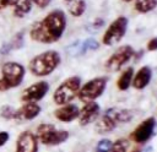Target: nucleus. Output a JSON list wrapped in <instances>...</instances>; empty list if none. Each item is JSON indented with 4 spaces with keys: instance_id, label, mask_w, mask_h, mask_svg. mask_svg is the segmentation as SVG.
<instances>
[{
    "instance_id": "5701e85b",
    "label": "nucleus",
    "mask_w": 157,
    "mask_h": 152,
    "mask_svg": "<svg viewBox=\"0 0 157 152\" xmlns=\"http://www.w3.org/2000/svg\"><path fill=\"white\" fill-rule=\"evenodd\" d=\"M98 48H99V43L93 38H88L85 42H81V54L86 53L87 50H97Z\"/></svg>"
},
{
    "instance_id": "aec40b11",
    "label": "nucleus",
    "mask_w": 157,
    "mask_h": 152,
    "mask_svg": "<svg viewBox=\"0 0 157 152\" xmlns=\"http://www.w3.org/2000/svg\"><path fill=\"white\" fill-rule=\"evenodd\" d=\"M107 113L118 123H126L130 121L132 118V113L131 110L128 109H117V108H110L109 110H107Z\"/></svg>"
},
{
    "instance_id": "473e14b6",
    "label": "nucleus",
    "mask_w": 157,
    "mask_h": 152,
    "mask_svg": "<svg viewBox=\"0 0 157 152\" xmlns=\"http://www.w3.org/2000/svg\"><path fill=\"white\" fill-rule=\"evenodd\" d=\"M124 2H130V1H132V0H123Z\"/></svg>"
},
{
    "instance_id": "6e6552de",
    "label": "nucleus",
    "mask_w": 157,
    "mask_h": 152,
    "mask_svg": "<svg viewBox=\"0 0 157 152\" xmlns=\"http://www.w3.org/2000/svg\"><path fill=\"white\" fill-rule=\"evenodd\" d=\"M134 54L135 50L130 44L121 45L108 58V60L104 64V67L110 72H115L120 70L125 64H128V61H130Z\"/></svg>"
},
{
    "instance_id": "72a5a7b5",
    "label": "nucleus",
    "mask_w": 157,
    "mask_h": 152,
    "mask_svg": "<svg viewBox=\"0 0 157 152\" xmlns=\"http://www.w3.org/2000/svg\"><path fill=\"white\" fill-rule=\"evenodd\" d=\"M132 152H139V151H132Z\"/></svg>"
},
{
    "instance_id": "1a4fd4ad",
    "label": "nucleus",
    "mask_w": 157,
    "mask_h": 152,
    "mask_svg": "<svg viewBox=\"0 0 157 152\" xmlns=\"http://www.w3.org/2000/svg\"><path fill=\"white\" fill-rule=\"evenodd\" d=\"M49 82L45 80H39L37 82H33L28 87H26L21 93V101L25 102H36L38 103L42 101L47 93L49 92Z\"/></svg>"
},
{
    "instance_id": "2eb2a0df",
    "label": "nucleus",
    "mask_w": 157,
    "mask_h": 152,
    "mask_svg": "<svg viewBox=\"0 0 157 152\" xmlns=\"http://www.w3.org/2000/svg\"><path fill=\"white\" fill-rule=\"evenodd\" d=\"M151 78H152V70L150 66L145 65L140 67L137 72L132 76L131 85L136 89H144L146 86H148V83L151 82Z\"/></svg>"
},
{
    "instance_id": "2f4dec72",
    "label": "nucleus",
    "mask_w": 157,
    "mask_h": 152,
    "mask_svg": "<svg viewBox=\"0 0 157 152\" xmlns=\"http://www.w3.org/2000/svg\"><path fill=\"white\" fill-rule=\"evenodd\" d=\"M9 4H10V0H0V11L9 7Z\"/></svg>"
},
{
    "instance_id": "f3484780",
    "label": "nucleus",
    "mask_w": 157,
    "mask_h": 152,
    "mask_svg": "<svg viewBox=\"0 0 157 152\" xmlns=\"http://www.w3.org/2000/svg\"><path fill=\"white\" fill-rule=\"evenodd\" d=\"M117 126V121L105 112L96 123L94 130L98 134H105V132H110L112 130H114Z\"/></svg>"
},
{
    "instance_id": "a878e982",
    "label": "nucleus",
    "mask_w": 157,
    "mask_h": 152,
    "mask_svg": "<svg viewBox=\"0 0 157 152\" xmlns=\"http://www.w3.org/2000/svg\"><path fill=\"white\" fill-rule=\"evenodd\" d=\"M112 145H113V142L110 140L103 139V140L98 141V143L94 148V152H109L112 148Z\"/></svg>"
},
{
    "instance_id": "ddd939ff",
    "label": "nucleus",
    "mask_w": 157,
    "mask_h": 152,
    "mask_svg": "<svg viewBox=\"0 0 157 152\" xmlns=\"http://www.w3.org/2000/svg\"><path fill=\"white\" fill-rule=\"evenodd\" d=\"M98 114H99V104L96 103L94 101L86 102L85 105L80 109V113H78L80 125L85 126V125H88V124L93 123L98 118Z\"/></svg>"
},
{
    "instance_id": "b1692460",
    "label": "nucleus",
    "mask_w": 157,
    "mask_h": 152,
    "mask_svg": "<svg viewBox=\"0 0 157 152\" xmlns=\"http://www.w3.org/2000/svg\"><path fill=\"white\" fill-rule=\"evenodd\" d=\"M13 114H15V108L12 105L5 104L0 108V118H2L5 120H12Z\"/></svg>"
},
{
    "instance_id": "c85d7f7f",
    "label": "nucleus",
    "mask_w": 157,
    "mask_h": 152,
    "mask_svg": "<svg viewBox=\"0 0 157 152\" xmlns=\"http://www.w3.org/2000/svg\"><path fill=\"white\" fill-rule=\"evenodd\" d=\"M33 5H36L38 9H45L50 5L52 0H31Z\"/></svg>"
},
{
    "instance_id": "a211bd4d",
    "label": "nucleus",
    "mask_w": 157,
    "mask_h": 152,
    "mask_svg": "<svg viewBox=\"0 0 157 152\" xmlns=\"http://www.w3.org/2000/svg\"><path fill=\"white\" fill-rule=\"evenodd\" d=\"M64 5L67 12L74 17H80L86 11V1L85 0H64Z\"/></svg>"
},
{
    "instance_id": "39448f33",
    "label": "nucleus",
    "mask_w": 157,
    "mask_h": 152,
    "mask_svg": "<svg viewBox=\"0 0 157 152\" xmlns=\"http://www.w3.org/2000/svg\"><path fill=\"white\" fill-rule=\"evenodd\" d=\"M36 136L43 145L55 146L65 142L69 139V132L66 130H58L53 124L42 123L37 126Z\"/></svg>"
},
{
    "instance_id": "c756f323",
    "label": "nucleus",
    "mask_w": 157,
    "mask_h": 152,
    "mask_svg": "<svg viewBox=\"0 0 157 152\" xmlns=\"http://www.w3.org/2000/svg\"><path fill=\"white\" fill-rule=\"evenodd\" d=\"M146 48H147L148 51H155V50H157V37L151 38V39L148 40Z\"/></svg>"
},
{
    "instance_id": "bb28decb",
    "label": "nucleus",
    "mask_w": 157,
    "mask_h": 152,
    "mask_svg": "<svg viewBox=\"0 0 157 152\" xmlns=\"http://www.w3.org/2000/svg\"><path fill=\"white\" fill-rule=\"evenodd\" d=\"M67 54L71 56H77L81 55V42H75L71 45L67 47Z\"/></svg>"
},
{
    "instance_id": "393cba45",
    "label": "nucleus",
    "mask_w": 157,
    "mask_h": 152,
    "mask_svg": "<svg viewBox=\"0 0 157 152\" xmlns=\"http://www.w3.org/2000/svg\"><path fill=\"white\" fill-rule=\"evenodd\" d=\"M128 147H129V141L125 139H120L112 145L110 151L112 152H126Z\"/></svg>"
},
{
    "instance_id": "20e7f679",
    "label": "nucleus",
    "mask_w": 157,
    "mask_h": 152,
    "mask_svg": "<svg viewBox=\"0 0 157 152\" xmlns=\"http://www.w3.org/2000/svg\"><path fill=\"white\" fill-rule=\"evenodd\" d=\"M81 87V78L78 76H70L64 80L54 91L53 101L56 105H64L70 103L78 93Z\"/></svg>"
},
{
    "instance_id": "f03ea898",
    "label": "nucleus",
    "mask_w": 157,
    "mask_h": 152,
    "mask_svg": "<svg viewBox=\"0 0 157 152\" xmlns=\"http://www.w3.org/2000/svg\"><path fill=\"white\" fill-rule=\"evenodd\" d=\"M61 63V56L56 50L42 51L28 61L27 69L36 77H45L53 74Z\"/></svg>"
},
{
    "instance_id": "0eeeda50",
    "label": "nucleus",
    "mask_w": 157,
    "mask_h": 152,
    "mask_svg": "<svg viewBox=\"0 0 157 152\" xmlns=\"http://www.w3.org/2000/svg\"><path fill=\"white\" fill-rule=\"evenodd\" d=\"M108 78L105 76H101V77H94L90 81H87L85 85H82L78 89L77 97L80 101L82 102H91L94 101L96 98H98L99 96H102V93L105 89Z\"/></svg>"
},
{
    "instance_id": "423d86ee",
    "label": "nucleus",
    "mask_w": 157,
    "mask_h": 152,
    "mask_svg": "<svg viewBox=\"0 0 157 152\" xmlns=\"http://www.w3.org/2000/svg\"><path fill=\"white\" fill-rule=\"evenodd\" d=\"M128 26H129V20L125 16L117 17L104 31L102 37V43L104 45H114L118 42H120L128 31Z\"/></svg>"
},
{
    "instance_id": "4468645a",
    "label": "nucleus",
    "mask_w": 157,
    "mask_h": 152,
    "mask_svg": "<svg viewBox=\"0 0 157 152\" xmlns=\"http://www.w3.org/2000/svg\"><path fill=\"white\" fill-rule=\"evenodd\" d=\"M78 113H80V109L76 104L67 103V104L60 105L58 109H55L54 110V116L59 121L70 123V121L75 120L76 118H78Z\"/></svg>"
},
{
    "instance_id": "7c9ffc66",
    "label": "nucleus",
    "mask_w": 157,
    "mask_h": 152,
    "mask_svg": "<svg viewBox=\"0 0 157 152\" xmlns=\"http://www.w3.org/2000/svg\"><path fill=\"white\" fill-rule=\"evenodd\" d=\"M10 51H12L10 44H9V43H4V44L1 45V48H0V53H1L2 55H7Z\"/></svg>"
},
{
    "instance_id": "6ab92c4d",
    "label": "nucleus",
    "mask_w": 157,
    "mask_h": 152,
    "mask_svg": "<svg viewBox=\"0 0 157 152\" xmlns=\"http://www.w3.org/2000/svg\"><path fill=\"white\" fill-rule=\"evenodd\" d=\"M132 76H134V69H132V67L125 69V70L120 74L118 81H117V87H118V89H120V91H126V89L130 87V85H131Z\"/></svg>"
},
{
    "instance_id": "412c9836",
    "label": "nucleus",
    "mask_w": 157,
    "mask_h": 152,
    "mask_svg": "<svg viewBox=\"0 0 157 152\" xmlns=\"http://www.w3.org/2000/svg\"><path fill=\"white\" fill-rule=\"evenodd\" d=\"M134 7L139 13H147L157 7V0H135Z\"/></svg>"
},
{
    "instance_id": "dca6fc26",
    "label": "nucleus",
    "mask_w": 157,
    "mask_h": 152,
    "mask_svg": "<svg viewBox=\"0 0 157 152\" xmlns=\"http://www.w3.org/2000/svg\"><path fill=\"white\" fill-rule=\"evenodd\" d=\"M9 6L12 9V15L16 18L26 17L33 9V4L31 0H10Z\"/></svg>"
},
{
    "instance_id": "f257e3e1",
    "label": "nucleus",
    "mask_w": 157,
    "mask_h": 152,
    "mask_svg": "<svg viewBox=\"0 0 157 152\" xmlns=\"http://www.w3.org/2000/svg\"><path fill=\"white\" fill-rule=\"evenodd\" d=\"M66 25L67 20L65 12L60 9H54L49 11L43 18L33 22L28 34L29 38L36 43L53 44L63 37Z\"/></svg>"
},
{
    "instance_id": "f8f14e48",
    "label": "nucleus",
    "mask_w": 157,
    "mask_h": 152,
    "mask_svg": "<svg viewBox=\"0 0 157 152\" xmlns=\"http://www.w3.org/2000/svg\"><path fill=\"white\" fill-rule=\"evenodd\" d=\"M155 125H156V120L155 118H147L145 119L131 134V137L135 142L137 143H144L146 142L153 134V130H155Z\"/></svg>"
},
{
    "instance_id": "9d476101",
    "label": "nucleus",
    "mask_w": 157,
    "mask_h": 152,
    "mask_svg": "<svg viewBox=\"0 0 157 152\" xmlns=\"http://www.w3.org/2000/svg\"><path fill=\"white\" fill-rule=\"evenodd\" d=\"M38 139L36 134L25 130L18 134L15 142V152H38Z\"/></svg>"
},
{
    "instance_id": "7ed1b4c3",
    "label": "nucleus",
    "mask_w": 157,
    "mask_h": 152,
    "mask_svg": "<svg viewBox=\"0 0 157 152\" xmlns=\"http://www.w3.org/2000/svg\"><path fill=\"white\" fill-rule=\"evenodd\" d=\"M0 92H7L22 85L26 76V67L18 61H5L0 67Z\"/></svg>"
},
{
    "instance_id": "cd10ccee",
    "label": "nucleus",
    "mask_w": 157,
    "mask_h": 152,
    "mask_svg": "<svg viewBox=\"0 0 157 152\" xmlns=\"http://www.w3.org/2000/svg\"><path fill=\"white\" fill-rule=\"evenodd\" d=\"M10 140V132L9 131H5V130H1L0 131V148L4 147Z\"/></svg>"
},
{
    "instance_id": "9b49d317",
    "label": "nucleus",
    "mask_w": 157,
    "mask_h": 152,
    "mask_svg": "<svg viewBox=\"0 0 157 152\" xmlns=\"http://www.w3.org/2000/svg\"><path fill=\"white\" fill-rule=\"evenodd\" d=\"M42 112V108L36 102H25L20 108L15 109L13 120L22 123V121H31L36 119Z\"/></svg>"
},
{
    "instance_id": "4be33fe9",
    "label": "nucleus",
    "mask_w": 157,
    "mask_h": 152,
    "mask_svg": "<svg viewBox=\"0 0 157 152\" xmlns=\"http://www.w3.org/2000/svg\"><path fill=\"white\" fill-rule=\"evenodd\" d=\"M9 44L11 47V50H20V49H22L23 45H25V31L21 29L18 32H16L12 36L11 40L9 42Z\"/></svg>"
}]
</instances>
